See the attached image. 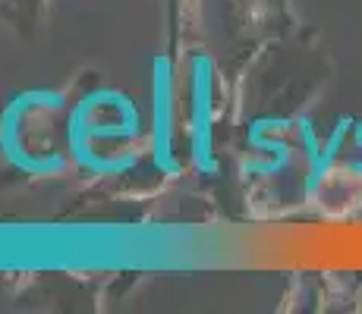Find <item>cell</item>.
<instances>
[{"label": "cell", "mask_w": 362, "mask_h": 314, "mask_svg": "<svg viewBox=\"0 0 362 314\" xmlns=\"http://www.w3.org/2000/svg\"><path fill=\"white\" fill-rule=\"evenodd\" d=\"M155 129H151V145H155V164L164 173H177V157H173V88L167 82V66H158L155 82Z\"/></svg>", "instance_id": "6da1fadb"}, {"label": "cell", "mask_w": 362, "mask_h": 314, "mask_svg": "<svg viewBox=\"0 0 362 314\" xmlns=\"http://www.w3.org/2000/svg\"><path fill=\"white\" fill-rule=\"evenodd\" d=\"M196 148H192V157H196V167H211V126H208V79H205V73L199 76V66H196Z\"/></svg>", "instance_id": "7a4b0ae2"}]
</instances>
